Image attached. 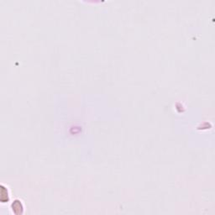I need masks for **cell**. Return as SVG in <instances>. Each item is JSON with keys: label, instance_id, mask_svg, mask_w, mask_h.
Segmentation results:
<instances>
[{"label": "cell", "instance_id": "cell-1", "mask_svg": "<svg viewBox=\"0 0 215 215\" xmlns=\"http://www.w3.org/2000/svg\"><path fill=\"white\" fill-rule=\"evenodd\" d=\"M0 200L2 203H7L9 201V193L6 187L4 186H1V190H0Z\"/></svg>", "mask_w": 215, "mask_h": 215}, {"label": "cell", "instance_id": "cell-2", "mask_svg": "<svg viewBox=\"0 0 215 215\" xmlns=\"http://www.w3.org/2000/svg\"><path fill=\"white\" fill-rule=\"evenodd\" d=\"M12 208H13L14 212L15 214H19V213H20V209L23 208V207H22V204H21V203L20 201L15 200V201L12 203Z\"/></svg>", "mask_w": 215, "mask_h": 215}]
</instances>
